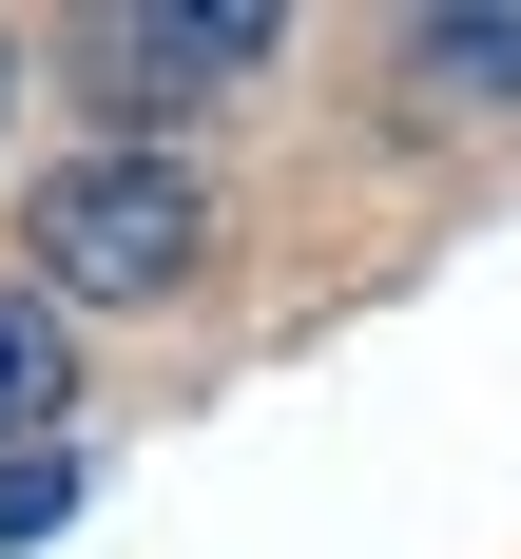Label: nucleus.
I'll return each mask as SVG.
<instances>
[{
	"label": "nucleus",
	"instance_id": "obj_1",
	"mask_svg": "<svg viewBox=\"0 0 521 559\" xmlns=\"http://www.w3.org/2000/svg\"><path fill=\"white\" fill-rule=\"evenodd\" d=\"M193 231H213V193H193L174 155H58L39 213H20V251H39L58 309H174Z\"/></svg>",
	"mask_w": 521,
	"mask_h": 559
},
{
	"label": "nucleus",
	"instance_id": "obj_2",
	"mask_svg": "<svg viewBox=\"0 0 521 559\" xmlns=\"http://www.w3.org/2000/svg\"><path fill=\"white\" fill-rule=\"evenodd\" d=\"M251 58H271V20H251V0H193V20H78V78H97L116 116L213 97V78H251Z\"/></svg>",
	"mask_w": 521,
	"mask_h": 559
},
{
	"label": "nucleus",
	"instance_id": "obj_3",
	"mask_svg": "<svg viewBox=\"0 0 521 559\" xmlns=\"http://www.w3.org/2000/svg\"><path fill=\"white\" fill-rule=\"evenodd\" d=\"M58 405H78V367H58V309L0 271V463H20V444H58Z\"/></svg>",
	"mask_w": 521,
	"mask_h": 559
},
{
	"label": "nucleus",
	"instance_id": "obj_4",
	"mask_svg": "<svg viewBox=\"0 0 521 559\" xmlns=\"http://www.w3.org/2000/svg\"><path fill=\"white\" fill-rule=\"evenodd\" d=\"M405 58H425V97H521V0L502 20H425Z\"/></svg>",
	"mask_w": 521,
	"mask_h": 559
},
{
	"label": "nucleus",
	"instance_id": "obj_5",
	"mask_svg": "<svg viewBox=\"0 0 521 559\" xmlns=\"http://www.w3.org/2000/svg\"><path fill=\"white\" fill-rule=\"evenodd\" d=\"M58 521H78V463L20 444V463H0V540H58Z\"/></svg>",
	"mask_w": 521,
	"mask_h": 559
},
{
	"label": "nucleus",
	"instance_id": "obj_6",
	"mask_svg": "<svg viewBox=\"0 0 521 559\" xmlns=\"http://www.w3.org/2000/svg\"><path fill=\"white\" fill-rule=\"evenodd\" d=\"M0 116H20V39H0Z\"/></svg>",
	"mask_w": 521,
	"mask_h": 559
}]
</instances>
